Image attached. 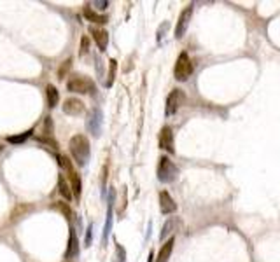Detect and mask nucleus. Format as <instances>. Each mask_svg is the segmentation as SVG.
<instances>
[{"instance_id":"21","label":"nucleus","mask_w":280,"mask_h":262,"mask_svg":"<svg viewBox=\"0 0 280 262\" xmlns=\"http://www.w3.org/2000/svg\"><path fill=\"white\" fill-rule=\"evenodd\" d=\"M32 133H34V130H28V131H25L23 135L7 136V142H9V143H23V142H27V138H28V136H32Z\"/></svg>"},{"instance_id":"19","label":"nucleus","mask_w":280,"mask_h":262,"mask_svg":"<svg viewBox=\"0 0 280 262\" xmlns=\"http://www.w3.org/2000/svg\"><path fill=\"white\" fill-rule=\"evenodd\" d=\"M53 210H58V212H62L65 215V219L69 222H72V217H74V212L72 208L69 206V203H63V201H58V203L53 204Z\"/></svg>"},{"instance_id":"4","label":"nucleus","mask_w":280,"mask_h":262,"mask_svg":"<svg viewBox=\"0 0 280 262\" xmlns=\"http://www.w3.org/2000/svg\"><path fill=\"white\" fill-rule=\"evenodd\" d=\"M179 175V168L170 161V158L161 156L160 163H158V180L163 184H172Z\"/></svg>"},{"instance_id":"6","label":"nucleus","mask_w":280,"mask_h":262,"mask_svg":"<svg viewBox=\"0 0 280 262\" xmlns=\"http://www.w3.org/2000/svg\"><path fill=\"white\" fill-rule=\"evenodd\" d=\"M184 93L181 91V89H173L172 93L168 95V98H166V107H165V114L166 116H173V114H177V110L184 105Z\"/></svg>"},{"instance_id":"18","label":"nucleus","mask_w":280,"mask_h":262,"mask_svg":"<svg viewBox=\"0 0 280 262\" xmlns=\"http://www.w3.org/2000/svg\"><path fill=\"white\" fill-rule=\"evenodd\" d=\"M46 97H47V107L49 108H54L58 103V100H60V93H58V89L54 88L53 84H47L46 88Z\"/></svg>"},{"instance_id":"20","label":"nucleus","mask_w":280,"mask_h":262,"mask_svg":"<svg viewBox=\"0 0 280 262\" xmlns=\"http://www.w3.org/2000/svg\"><path fill=\"white\" fill-rule=\"evenodd\" d=\"M116 70H118V62H116V60H111V62H109V75H107V82H105V86H107V88H111V86L114 84Z\"/></svg>"},{"instance_id":"17","label":"nucleus","mask_w":280,"mask_h":262,"mask_svg":"<svg viewBox=\"0 0 280 262\" xmlns=\"http://www.w3.org/2000/svg\"><path fill=\"white\" fill-rule=\"evenodd\" d=\"M58 191H60V194H62L67 201L72 199V196H74L72 189H70V184L65 180V177H63V175H60V177H58Z\"/></svg>"},{"instance_id":"8","label":"nucleus","mask_w":280,"mask_h":262,"mask_svg":"<svg viewBox=\"0 0 280 262\" xmlns=\"http://www.w3.org/2000/svg\"><path fill=\"white\" fill-rule=\"evenodd\" d=\"M86 128L93 136H100V130H102V112H100V108H93L89 112L88 119H86Z\"/></svg>"},{"instance_id":"29","label":"nucleus","mask_w":280,"mask_h":262,"mask_svg":"<svg viewBox=\"0 0 280 262\" xmlns=\"http://www.w3.org/2000/svg\"><path fill=\"white\" fill-rule=\"evenodd\" d=\"M2 149H4V147H2V145H0V151H2Z\"/></svg>"},{"instance_id":"26","label":"nucleus","mask_w":280,"mask_h":262,"mask_svg":"<svg viewBox=\"0 0 280 262\" xmlns=\"http://www.w3.org/2000/svg\"><path fill=\"white\" fill-rule=\"evenodd\" d=\"M93 5H96V7L102 11V9H107V5H109V2L107 0H102V2H93Z\"/></svg>"},{"instance_id":"12","label":"nucleus","mask_w":280,"mask_h":262,"mask_svg":"<svg viewBox=\"0 0 280 262\" xmlns=\"http://www.w3.org/2000/svg\"><path fill=\"white\" fill-rule=\"evenodd\" d=\"M160 210H161L163 215H170V213L177 212V203L172 199V196L166 191L160 193Z\"/></svg>"},{"instance_id":"1","label":"nucleus","mask_w":280,"mask_h":262,"mask_svg":"<svg viewBox=\"0 0 280 262\" xmlns=\"http://www.w3.org/2000/svg\"><path fill=\"white\" fill-rule=\"evenodd\" d=\"M70 154H72L74 161L77 166H86V163L89 161V140L84 135H76L70 138L69 142Z\"/></svg>"},{"instance_id":"13","label":"nucleus","mask_w":280,"mask_h":262,"mask_svg":"<svg viewBox=\"0 0 280 262\" xmlns=\"http://www.w3.org/2000/svg\"><path fill=\"white\" fill-rule=\"evenodd\" d=\"M91 35H93V39H95L96 46H98V49L104 53V51L107 49V46H109L107 30H104V28H91Z\"/></svg>"},{"instance_id":"2","label":"nucleus","mask_w":280,"mask_h":262,"mask_svg":"<svg viewBox=\"0 0 280 262\" xmlns=\"http://www.w3.org/2000/svg\"><path fill=\"white\" fill-rule=\"evenodd\" d=\"M67 89L70 93H79V95H88V93L89 95H95L96 86L91 79L82 75V73H74V75H70L69 81H67Z\"/></svg>"},{"instance_id":"15","label":"nucleus","mask_w":280,"mask_h":262,"mask_svg":"<svg viewBox=\"0 0 280 262\" xmlns=\"http://www.w3.org/2000/svg\"><path fill=\"white\" fill-rule=\"evenodd\" d=\"M112 204H114V191H111V196H109L107 220H105V228H104V243H107V238H109V234H111V229H112Z\"/></svg>"},{"instance_id":"7","label":"nucleus","mask_w":280,"mask_h":262,"mask_svg":"<svg viewBox=\"0 0 280 262\" xmlns=\"http://www.w3.org/2000/svg\"><path fill=\"white\" fill-rule=\"evenodd\" d=\"M193 18V4H189L184 11L181 12L179 16V20H177V25H175V39H182L188 32V27H189V21Z\"/></svg>"},{"instance_id":"10","label":"nucleus","mask_w":280,"mask_h":262,"mask_svg":"<svg viewBox=\"0 0 280 262\" xmlns=\"http://www.w3.org/2000/svg\"><path fill=\"white\" fill-rule=\"evenodd\" d=\"M77 255H79V238H77L76 229L70 226L69 243H67V250H65V259H76Z\"/></svg>"},{"instance_id":"9","label":"nucleus","mask_w":280,"mask_h":262,"mask_svg":"<svg viewBox=\"0 0 280 262\" xmlns=\"http://www.w3.org/2000/svg\"><path fill=\"white\" fill-rule=\"evenodd\" d=\"M160 149L166 151L168 154L175 152V147H173V131L170 126H163L160 131Z\"/></svg>"},{"instance_id":"16","label":"nucleus","mask_w":280,"mask_h":262,"mask_svg":"<svg viewBox=\"0 0 280 262\" xmlns=\"http://www.w3.org/2000/svg\"><path fill=\"white\" fill-rule=\"evenodd\" d=\"M173 243H175V239L173 238H170L168 241L163 243L161 250H160V254H158L156 262H168L170 255H172V250H173Z\"/></svg>"},{"instance_id":"27","label":"nucleus","mask_w":280,"mask_h":262,"mask_svg":"<svg viewBox=\"0 0 280 262\" xmlns=\"http://www.w3.org/2000/svg\"><path fill=\"white\" fill-rule=\"evenodd\" d=\"M91 231H93V226H89L88 228V232H86V245H91Z\"/></svg>"},{"instance_id":"14","label":"nucleus","mask_w":280,"mask_h":262,"mask_svg":"<svg viewBox=\"0 0 280 262\" xmlns=\"http://www.w3.org/2000/svg\"><path fill=\"white\" fill-rule=\"evenodd\" d=\"M82 14H84V18L88 21H91V23H98V25H105L109 21V18L105 14H100V12H95L93 11V7H89L88 4L84 5V9H82Z\"/></svg>"},{"instance_id":"23","label":"nucleus","mask_w":280,"mask_h":262,"mask_svg":"<svg viewBox=\"0 0 280 262\" xmlns=\"http://www.w3.org/2000/svg\"><path fill=\"white\" fill-rule=\"evenodd\" d=\"M173 226H175V222H173L172 219H170V220H166V224H165V226H163V231H161V239H165L166 236H168L170 232H172Z\"/></svg>"},{"instance_id":"3","label":"nucleus","mask_w":280,"mask_h":262,"mask_svg":"<svg viewBox=\"0 0 280 262\" xmlns=\"http://www.w3.org/2000/svg\"><path fill=\"white\" fill-rule=\"evenodd\" d=\"M58 164L62 166L63 171L67 173V177H69V182H70V189H72V194H76V197L81 196V189H82V184H81V177H79V173H77L76 170H74L72 166V161H70L67 156L60 154L58 156Z\"/></svg>"},{"instance_id":"22","label":"nucleus","mask_w":280,"mask_h":262,"mask_svg":"<svg viewBox=\"0 0 280 262\" xmlns=\"http://www.w3.org/2000/svg\"><path fill=\"white\" fill-rule=\"evenodd\" d=\"M89 51V39H88V35H82V39H81V49H79V56H84L86 53Z\"/></svg>"},{"instance_id":"24","label":"nucleus","mask_w":280,"mask_h":262,"mask_svg":"<svg viewBox=\"0 0 280 262\" xmlns=\"http://www.w3.org/2000/svg\"><path fill=\"white\" fill-rule=\"evenodd\" d=\"M70 63H72V60H70V58L67 60V62H63V65L58 68V77H60V79L65 77V73L69 72V68H70Z\"/></svg>"},{"instance_id":"5","label":"nucleus","mask_w":280,"mask_h":262,"mask_svg":"<svg viewBox=\"0 0 280 262\" xmlns=\"http://www.w3.org/2000/svg\"><path fill=\"white\" fill-rule=\"evenodd\" d=\"M193 70H195V66H193V62L191 58H189L188 53H181L179 54V58H177L175 62V66H173V75H175L177 81H188L189 77H191Z\"/></svg>"},{"instance_id":"28","label":"nucleus","mask_w":280,"mask_h":262,"mask_svg":"<svg viewBox=\"0 0 280 262\" xmlns=\"http://www.w3.org/2000/svg\"><path fill=\"white\" fill-rule=\"evenodd\" d=\"M153 261H154V254L151 252V254H149V261H147V262H153Z\"/></svg>"},{"instance_id":"11","label":"nucleus","mask_w":280,"mask_h":262,"mask_svg":"<svg viewBox=\"0 0 280 262\" xmlns=\"http://www.w3.org/2000/svg\"><path fill=\"white\" fill-rule=\"evenodd\" d=\"M63 112L69 116H81L84 112V103L79 98H67L63 101Z\"/></svg>"},{"instance_id":"25","label":"nucleus","mask_w":280,"mask_h":262,"mask_svg":"<svg viewBox=\"0 0 280 262\" xmlns=\"http://www.w3.org/2000/svg\"><path fill=\"white\" fill-rule=\"evenodd\" d=\"M44 133H46V136L53 135V121H51V117H46V121H44Z\"/></svg>"}]
</instances>
